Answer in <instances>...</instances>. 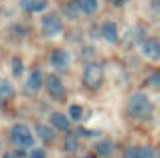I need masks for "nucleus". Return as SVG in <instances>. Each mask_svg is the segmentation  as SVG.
Returning <instances> with one entry per match:
<instances>
[{
	"label": "nucleus",
	"mask_w": 160,
	"mask_h": 158,
	"mask_svg": "<svg viewBox=\"0 0 160 158\" xmlns=\"http://www.w3.org/2000/svg\"><path fill=\"white\" fill-rule=\"evenodd\" d=\"M126 110L132 118L136 120H146L152 116V101L146 93H134L126 101Z\"/></svg>",
	"instance_id": "f257e3e1"
},
{
	"label": "nucleus",
	"mask_w": 160,
	"mask_h": 158,
	"mask_svg": "<svg viewBox=\"0 0 160 158\" xmlns=\"http://www.w3.org/2000/svg\"><path fill=\"white\" fill-rule=\"evenodd\" d=\"M51 124L57 130H69V118L65 114H61V111H55L51 116Z\"/></svg>",
	"instance_id": "f8f14e48"
},
{
	"label": "nucleus",
	"mask_w": 160,
	"mask_h": 158,
	"mask_svg": "<svg viewBox=\"0 0 160 158\" xmlns=\"http://www.w3.org/2000/svg\"><path fill=\"white\" fill-rule=\"evenodd\" d=\"M4 158H22V150H16V152H6V154H4Z\"/></svg>",
	"instance_id": "5701e85b"
},
{
	"label": "nucleus",
	"mask_w": 160,
	"mask_h": 158,
	"mask_svg": "<svg viewBox=\"0 0 160 158\" xmlns=\"http://www.w3.org/2000/svg\"><path fill=\"white\" fill-rule=\"evenodd\" d=\"M12 93H14V87H12V83L6 81V79H0V101H2V99L12 97Z\"/></svg>",
	"instance_id": "2eb2a0df"
},
{
	"label": "nucleus",
	"mask_w": 160,
	"mask_h": 158,
	"mask_svg": "<svg viewBox=\"0 0 160 158\" xmlns=\"http://www.w3.org/2000/svg\"><path fill=\"white\" fill-rule=\"evenodd\" d=\"M142 55L146 59H160V41L158 39H144L142 41Z\"/></svg>",
	"instance_id": "423d86ee"
},
{
	"label": "nucleus",
	"mask_w": 160,
	"mask_h": 158,
	"mask_svg": "<svg viewBox=\"0 0 160 158\" xmlns=\"http://www.w3.org/2000/svg\"><path fill=\"white\" fill-rule=\"evenodd\" d=\"M43 83H45L43 71H41V69H32L31 75H28V79H27V83H24V93L31 95V97H32V95H37Z\"/></svg>",
	"instance_id": "20e7f679"
},
{
	"label": "nucleus",
	"mask_w": 160,
	"mask_h": 158,
	"mask_svg": "<svg viewBox=\"0 0 160 158\" xmlns=\"http://www.w3.org/2000/svg\"><path fill=\"white\" fill-rule=\"evenodd\" d=\"M152 8H156V10H158V8H160V0H152Z\"/></svg>",
	"instance_id": "393cba45"
},
{
	"label": "nucleus",
	"mask_w": 160,
	"mask_h": 158,
	"mask_svg": "<svg viewBox=\"0 0 160 158\" xmlns=\"http://www.w3.org/2000/svg\"><path fill=\"white\" fill-rule=\"evenodd\" d=\"M41 27H43V32L47 37H57L59 32L63 31V22L61 18H59L57 14H47L43 16V22H41Z\"/></svg>",
	"instance_id": "39448f33"
},
{
	"label": "nucleus",
	"mask_w": 160,
	"mask_h": 158,
	"mask_svg": "<svg viewBox=\"0 0 160 158\" xmlns=\"http://www.w3.org/2000/svg\"><path fill=\"white\" fill-rule=\"evenodd\" d=\"M28 158H45V150L43 148H35V150L28 154Z\"/></svg>",
	"instance_id": "4be33fe9"
},
{
	"label": "nucleus",
	"mask_w": 160,
	"mask_h": 158,
	"mask_svg": "<svg viewBox=\"0 0 160 158\" xmlns=\"http://www.w3.org/2000/svg\"><path fill=\"white\" fill-rule=\"evenodd\" d=\"M10 140L14 146H20V148H31L35 144V138H32V132L28 130L24 124H16L14 128L10 130Z\"/></svg>",
	"instance_id": "7ed1b4c3"
},
{
	"label": "nucleus",
	"mask_w": 160,
	"mask_h": 158,
	"mask_svg": "<svg viewBox=\"0 0 160 158\" xmlns=\"http://www.w3.org/2000/svg\"><path fill=\"white\" fill-rule=\"evenodd\" d=\"M77 136H67V140H65V146H63V150L65 152H75L77 150Z\"/></svg>",
	"instance_id": "a211bd4d"
},
{
	"label": "nucleus",
	"mask_w": 160,
	"mask_h": 158,
	"mask_svg": "<svg viewBox=\"0 0 160 158\" xmlns=\"http://www.w3.org/2000/svg\"><path fill=\"white\" fill-rule=\"evenodd\" d=\"M47 0H22V8L27 12H41L47 8Z\"/></svg>",
	"instance_id": "9b49d317"
},
{
	"label": "nucleus",
	"mask_w": 160,
	"mask_h": 158,
	"mask_svg": "<svg viewBox=\"0 0 160 158\" xmlns=\"http://www.w3.org/2000/svg\"><path fill=\"white\" fill-rule=\"evenodd\" d=\"M77 2L83 14H93L95 8H98V0H77Z\"/></svg>",
	"instance_id": "dca6fc26"
},
{
	"label": "nucleus",
	"mask_w": 160,
	"mask_h": 158,
	"mask_svg": "<svg viewBox=\"0 0 160 158\" xmlns=\"http://www.w3.org/2000/svg\"><path fill=\"white\" fill-rule=\"evenodd\" d=\"M102 37L108 41V43H116L118 39H120V32H118V24L112 22V20H106V22L102 24Z\"/></svg>",
	"instance_id": "9d476101"
},
{
	"label": "nucleus",
	"mask_w": 160,
	"mask_h": 158,
	"mask_svg": "<svg viewBox=\"0 0 160 158\" xmlns=\"http://www.w3.org/2000/svg\"><path fill=\"white\" fill-rule=\"evenodd\" d=\"M146 81H148V85H152V87H156V89H158V87H160V71H152Z\"/></svg>",
	"instance_id": "aec40b11"
},
{
	"label": "nucleus",
	"mask_w": 160,
	"mask_h": 158,
	"mask_svg": "<svg viewBox=\"0 0 160 158\" xmlns=\"http://www.w3.org/2000/svg\"><path fill=\"white\" fill-rule=\"evenodd\" d=\"M63 12H65V14L69 16V18H79V16L83 14V12H81V8H79V2H77V0L63 4Z\"/></svg>",
	"instance_id": "4468645a"
},
{
	"label": "nucleus",
	"mask_w": 160,
	"mask_h": 158,
	"mask_svg": "<svg viewBox=\"0 0 160 158\" xmlns=\"http://www.w3.org/2000/svg\"><path fill=\"white\" fill-rule=\"evenodd\" d=\"M20 73H22V61H20L18 57H14V59H12V75L20 77Z\"/></svg>",
	"instance_id": "412c9836"
},
{
	"label": "nucleus",
	"mask_w": 160,
	"mask_h": 158,
	"mask_svg": "<svg viewBox=\"0 0 160 158\" xmlns=\"http://www.w3.org/2000/svg\"><path fill=\"white\" fill-rule=\"evenodd\" d=\"M83 83L89 89H99L103 83V67L99 63H89L83 71Z\"/></svg>",
	"instance_id": "f03ea898"
},
{
	"label": "nucleus",
	"mask_w": 160,
	"mask_h": 158,
	"mask_svg": "<svg viewBox=\"0 0 160 158\" xmlns=\"http://www.w3.org/2000/svg\"><path fill=\"white\" fill-rule=\"evenodd\" d=\"M124 158H156V150L152 146H132L124 152Z\"/></svg>",
	"instance_id": "6e6552de"
},
{
	"label": "nucleus",
	"mask_w": 160,
	"mask_h": 158,
	"mask_svg": "<svg viewBox=\"0 0 160 158\" xmlns=\"http://www.w3.org/2000/svg\"><path fill=\"white\" fill-rule=\"evenodd\" d=\"M45 85H47V91H49L51 97L61 99L63 95H65V85H63V81L57 75H49L47 79H45Z\"/></svg>",
	"instance_id": "0eeeda50"
},
{
	"label": "nucleus",
	"mask_w": 160,
	"mask_h": 158,
	"mask_svg": "<svg viewBox=\"0 0 160 158\" xmlns=\"http://www.w3.org/2000/svg\"><path fill=\"white\" fill-rule=\"evenodd\" d=\"M95 150H98L99 156H112L113 150H116V146H113L112 140H99L98 146H95Z\"/></svg>",
	"instance_id": "ddd939ff"
},
{
	"label": "nucleus",
	"mask_w": 160,
	"mask_h": 158,
	"mask_svg": "<svg viewBox=\"0 0 160 158\" xmlns=\"http://www.w3.org/2000/svg\"><path fill=\"white\" fill-rule=\"evenodd\" d=\"M109 2H112L113 6H122V4H126L128 0H109Z\"/></svg>",
	"instance_id": "b1692460"
},
{
	"label": "nucleus",
	"mask_w": 160,
	"mask_h": 158,
	"mask_svg": "<svg viewBox=\"0 0 160 158\" xmlns=\"http://www.w3.org/2000/svg\"><path fill=\"white\" fill-rule=\"evenodd\" d=\"M35 130H37V134H39L41 138L45 140V142H49V140H53V138H55V132H53L49 126H43V124H37V128H35Z\"/></svg>",
	"instance_id": "f3484780"
},
{
	"label": "nucleus",
	"mask_w": 160,
	"mask_h": 158,
	"mask_svg": "<svg viewBox=\"0 0 160 158\" xmlns=\"http://www.w3.org/2000/svg\"><path fill=\"white\" fill-rule=\"evenodd\" d=\"M51 61H53L55 69H59V71H67V67H69V53L63 51V49H57V51L51 55Z\"/></svg>",
	"instance_id": "1a4fd4ad"
},
{
	"label": "nucleus",
	"mask_w": 160,
	"mask_h": 158,
	"mask_svg": "<svg viewBox=\"0 0 160 158\" xmlns=\"http://www.w3.org/2000/svg\"><path fill=\"white\" fill-rule=\"evenodd\" d=\"M81 116H83V110H81V106L73 103V106L69 107V118H71V120H81Z\"/></svg>",
	"instance_id": "6ab92c4d"
},
{
	"label": "nucleus",
	"mask_w": 160,
	"mask_h": 158,
	"mask_svg": "<svg viewBox=\"0 0 160 158\" xmlns=\"http://www.w3.org/2000/svg\"><path fill=\"white\" fill-rule=\"evenodd\" d=\"M85 158H93V156H85Z\"/></svg>",
	"instance_id": "a878e982"
}]
</instances>
